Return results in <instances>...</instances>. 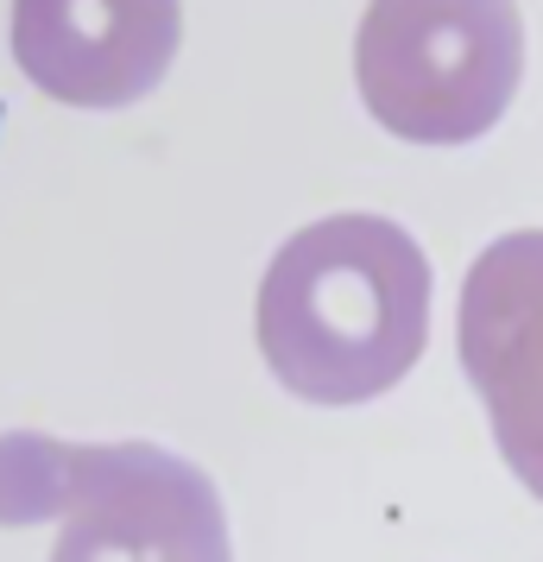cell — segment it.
I'll return each mask as SVG.
<instances>
[{
	"label": "cell",
	"mask_w": 543,
	"mask_h": 562,
	"mask_svg": "<svg viewBox=\"0 0 543 562\" xmlns=\"http://www.w3.org/2000/svg\"><path fill=\"white\" fill-rule=\"evenodd\" d=\"M455 335L499 456L543 499V228L499 234L467 266Z\"/></svg>",
	"instance_id": "obj_4"
},
{
	"label": "cell",
	"mask_w": 543,
	"mask_h": 562,
	"mask_svg": "<svg viewBox=\"0 0 543 562\" xmlns=\"http://www.w3.org/2000/svg\"><path fill=\"white\" fill-rule=\"evenodd\" d=\"M366 114L411 146H467L524 82L518 0H373L354 38Z\"/></svg>",
	"instance_id": "obj_3"
},
{
	"label": "cell",
	"mask_w": 543,
	"mask_h": 562,
	"mask_svg": "<svg viewBox=\"0 0 543 562\" xmlns=\"http://www.w3.org/2000/svg\"><path fill=\"white\" fill-rule=\"evenodd\" d=\"M64 518L52 562H234L222 493L158 442L0 436V525Z\"/></svg>",
	"instance_id": "obj_2"
},
{
	"label": "cell",
	"mask_w": 543,
	"mask_h": 562,
	"mask_svg": "<svg viewBox=\"0 0 543 562\" xmlns=\"http://www.w3.org/2000/svg\"><path fill=\"white\" fill-rule=\"evenodd\" d=\"M259 355L310 405H366L430 341V259L386 215H329L291 234L259 284Z\"/></svg>",
	"instance_id": "obj_1"
},
{
	"label": "cell",
	"mask_w": 543,
	"mask_h": 562,
	"mask_svg": "<svg viewBox=\"0 0 543 562\" xmlns=\"http://www.w3.org/2000/svg\"><path fill=\"white\" fill-rule=\"evenodd\" d=\"M183 45V0H13V57L52 102H146Z\"/></svg>",
	"instance_id": "obj_5"
}]
</instances>
